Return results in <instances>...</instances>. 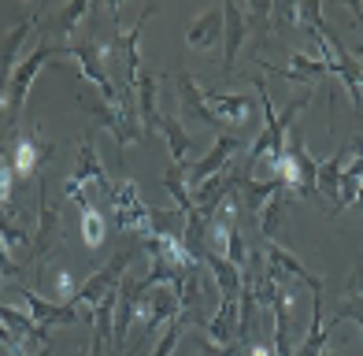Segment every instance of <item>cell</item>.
I'll use <instances>...</instances> for the list:
<instances>
[{
	"mask_svg": "<svg viewBox=\"0 0 363 356\" xmlns=\"http://www.w3.org/2000/svg\"><path fill=\"white\" fill-rule=\"evenodd\" d=\"M108 238V219L101 216V208H89V212H82V241H86V249H101Z\"/></svg>",
	"mask_w": 363,
	"mask_h": 356,
	"instance_id": "28",
	"label": "cell"
},
{
	"mask_svg": "<svg viewBox=\"0 0 363 356\" xmlns=\"http://www.w3.org/2000/svg\"><path fill=\"white\" fill-rule=\"evenodd\" d=\"M71 178L78 186H86L93 197L96 193H104V197L111 201V178H108V171H104V160H101V152H96V145H93V138H86L78 145V160H74V171H71Z\"/></svg>",
	"mask_w": 363,
	"mask_h": 356,
	"instance_id": "12",
	"label": "cell"
},
{
	"mask_svg": "<svg viewBox=\"0 0 363 356\" xmlns=\"http://www.w3.org/2000/svg\"><path fill=\"white\" fill-rule=\"evenodd\" d=\"M0 282H4V279H0Z\"/></svg>",
	"mask_w": 363,
	"mask_h": 356,
	"instance_id": "38",
	"label": "cell"
},
{
	"mask_svg": "<svg viewBox=\"0 0 363 356\" xmlns=\"http://www.w3.org/2000/svg\"><path fill=\"white\" fill-rule=\"evenodd\" d=\"M78 104L89 111V116L104 126V130H111V138H115V145L119 149H130V145H138V141H145V130H141V123H138V116H126L123 108H115V104H108V101H89L86 93L78 96Z\"/></svg>",
	"mask_w": 363,
	"mask_h": 356,
	"instance_id": "6",
	"label": "cell"
},
{
	"mask_svg": "<svg viewBox=\"0 0 363 356\" xmlns=\"http://www.w3.org/2000/svg\"><path fill=\"white\" fill-rule=\"evenodd\" d=\"M174 86H178V104H182V119H193V123H201V126H216V119H211V111L204 108V89L196 86V78L189 71H182L174 78Z\"/></svg>",
	"mask_w": 363,
	"mask_h": 356,
	"instance_id": "19",
	"label": "cell"
},
{
	"mask_svg": "<svg viewBox=\"0 0 363 356\" xmlns=\"http://www.w3.org/2000/svg\"><path fill=\"white\" fill-rule=\"evenodd\" d=\"M352 156L363 160V116H359V134H356V141H352Z\"/></svg>",
	"mask_w": 363,
	"mask_h": 356,
	"instance_id": "33",
	"label": "cell"
},
{
	"mask_svg": "<svg viewBox=\"0 0 363 356\" xmlns=\"http://www.w3.org/2000/svg\"><path fill=\"white\" fill-rule=\"evenodd\" d=\"M259 63H263V71H271V74H282V78H289V82H304L308 89H311V86H315L319 78L326 74L323 60L308 56V52H296V48H289L286 63H271V60H259Z\"/></svg>",
	"mask_w": 363,
	"mask_h": 356,
	"instance_id": "15",
	"label": "cell"
},
{
	"mask_svg": "<svg viewBox=\"0 0 363 356\" xmlns=\"http://www.w3.org/2000/svg\"><path fill=\"white\" fill-rule=\"evenodd\" d=\"M356 323V330H359V342H363V319H352Z\"/></svg>",
	"mask_w": 363,
	"mask_h": 356,
	"instance_id": "35",
	"label": "cell"
},
{
	"mask_svg": "<svg viewBox=\"0 0 363 356\" xmlns=\"http://www.w3.org/2000/svg\"><path fill=\"white\" fill-rule=\"evenodd\" d=\"M141 252H145V241H130L126 249H119V252H115L101 271H93L89 279L78 286V297H74L71 304H74V312L82 316V323H86V327H93L96 308H101V304H104L108 297L119 294L123 279L130 274V267L138 264V256H141Z\"/></svg>",
	"mask_w": 363,
	"mask_h": 356,
	"instance_id": "1",
	"label": "cell"
},
{
	"mask_svg": "<svg viewBox=\"0 0 363 356\" xmlns=\"http://www.w3.org/2000/svg\"><path fill=\"white\" fill-rule=\"evenodd\" d=\"M38 356H52V345H48V349H41V352H38Z\"/></svg>",
	"mask_w": 363,
	"mask_h": 356,
	"instance_id": "36",
	"label": "cell"
},
{
	"mask_svg": "<svg viewBox=\"0 0 363 356\" xmlns=\"http://www.w3.org/2000/svg\"><path fill=\"white\" fill-rule=\"evenodd\" d=\"M156 89H160V78L148 74V71H141L138 82H134V101H138V119H141L145 138H152L156 119H160V111H156Z\"/></svg>",
	"mask_w": 363,
	"mask_h": 356,
	"instance_id": "24",
	"label": "cell"
},
{
	"mask_svg": "<svg viewBox=\"0 0 363 356\" xmlns=\"http://www.w3.org/2000/svg\"><path fill=\"white\" fill-rule=\"evenodd\" d=\"M152 212L156 208H148L141 201V193H138V182H130V178H123L119 186L111 189V219L115 226H119L123 234H130L134 241H148L152 238Z\"/></svg>",
	"mask_w": 363,
	"mask_h": 356,
	"instance_id": "4",
	"label": "cell"
},
{
	"mask_svg": "<svg viewBox=\"0 0 363 356\" xmlns=\"http://www.w3.org/2000/svg\"><path fill=\"white\" fill-rule=\"evenodd\" d=\"M63 230H67V219H63V204L52 201L48 193L45 174L38 178V226H34V241H30V264H34V279L45 274V264L52 256L63 252Z\"/></svg>",
	"mask_w": 363,
	"mask_h": 356,
	"instance_id": "2",
	"label": "cell"
},
{
	"mask_svg": "<svg viewBox=\"0 0 363 356\" xmlns=\"http://www.w3.org/2000/svg\"><path fill=\"white\" fill-rule=\"evenodd\" d=\"M156 130H160L163 138H167V149H171L174 167H178V164H182V167H189L201 145H196V141H193L186 130H182V123H178V119H171V116H163V111H160V119H156Z\"/></svg>",
	"mask_w": 363,
	"mask_h": 356,
	"instance_id": "22",
	"label": "cell"
},
{
	"mask_svg": "<svg viewBox=\"0 0 363 356\" xmlns=\"http://www.w3.org/2000/svg\"><path fill=\"white\" fill-rule=\"evenodd\" d=\"M0 241L8 245V252L30 249V216L19 208V201L0 208Z\"/></svg>",
	"mask_w": 363,
	"mask_h": 356,
	"instance_id": "21",
	"label": "cell"
},
{
	"mask_svg": "<svg viewBox=\"0 0 363 356\" xmlns=\"http://www.w3.org/2000/svg\"><path fill=\"white\" fill-rule=\"evenodd\" d=\"M41 19V15H38ZM38 19L30 23V19H23V23H15L4 38H0V104H8V86H11V74H15V67H19V48H23V41H26V34H30V26H38Z\"/></svg>",
	"mask_w": 363,
	"mask_h": 356,
	"instance_id": "16",
	"label": "cell"
},
{
	"mask_svg": "<svg viewBox=\"0 0 363 356\" xmlns=\"http://www.w3.org/2000/svg\"><path fill=\"white\" fill-rule=\"evenodd\" d=\"M193 356H238V349H223V345H211L208 338H201V345H196Z\"/></svg>",
	"mask_w": 363,
	"mask_h": 356,
	"instance_id": "31",
	"label": "cell"
},
{
	"mask_svg": "<svg viewBox=\"0 0 363 356\" xmlns=\"http://www.w3.org/2000/svg\"><path fill=\"white\" fill-rule=\"evenodd\" d=\"M326 342H330V327L323 319V294H311V327L304 334L301 349H296V356H323Z\"/></svg>",
	"mask_w": 363,
	"mask_h": 356,
	"instance_id": "26",
	"label": "cell"
},
{
	"mask_svg": "<svg viewBox=\"0 0 363 356\" xmlns=\"http://www.w3.org/2000/svg\"><path fill=\"white\" fill-rule=\"evenodd\" d=\"M48 156H52V145L41 138V130L34 126L30 134H15V145H11V171L15 178H41V167L48 164Z\"/></svg>",
	"mask_w": 363,
	"mask_h": 356,
	"instance_id": "9",
	"label": "cell"
},
{
	"mask_svg": "<svg viewBox=\"0 0 363 356\" xmlns=\"http://www.w3.org/2000/svg\"><path fill=\"white\" fill-rule=\"evenodd\" d=\"M219 41H223V8H208L189 23L186 45L196 48V52H208V48H216Z\"/></svg>",
	"mask_w": 363,
	"mask_h": 356,
	"instance_id": "20",
	"label": "cell"
},
{
	"mask_svg": "<svg viewBox=\"0 0 363 356\" xmlns=\"http://www.w3.org/2000/svg\"><path fill=\"white\" fill-rule=\"evenodd\" d=\"M52 56H63V45H48V41H41L34 52H30L26 60H19V67H15L11 86H8V130H11V134H15V126H19V119H23L26 96H30V89H34L41 67H45V63L52 60Z\"/></svg>",
	"mask_w": 363,
	"mask_h": 356,
	"instance_id": "5",
	"label": "cell"
},
{
	"mask_svg": "<svg viewBox=\"0 0 363 356\" xmlns=\"http://www.w3.org/2000/svg\"><path fill=\"white\" fill-rule=\"evenodd\" d=\"M323 356H341V352H330V349H326V352H323Z\"/></svg>",
	"mask_w": 363,
	"mask_h": 356,
	"instance_id": "37",
	"label": "cell"
},
{
	"mask_svg": "<svg viewBox=\"0 0 363 356\" xmlns=\"http://www.w3.org/2000/svg\"><path fill=\"white\" fill-rule=\"evenodd\" d=\"M23 304H26V316L38 323L41 330H52V327H82V316L74 312V304H60V301H48L38 289L23 286Z\"/></svg>",
	"mask_w": 363,
	"mask_h": 356,
	"instance_id": "10",
	"label": "cell"
},
{
	"mask_svg": "<svg viewBox=\"0 0 363 356\" xmlns=\"http://www.w3.org/2000/svg\"><path fill=\"white\" fill-rule=\"evenodd\" d=\"M204 108L211 111L216 126H234V130H245V126L256 123V101L245 93H219V89H204Z\"/></svg>",
	"mask_w": 363,
	"mask_h": 356,
	"instance_id": "7",
	"label": "cell"
},
{
	"mask_svg": "<svg viewBox=\"0 0 363 356\" xmlns=\"http://www.w3.org/2000/svg\"><path fill=\"white\" fill-rule=\"evenodd\" d=\"M204 267H208V274L216 279V286H219V294H223V301H241V271L226 260L223 252H211L208 249V256H204Z\"/></svg>",
	"mask_w": 363,
	"mask_h": 356,
	"instance_id": "25",
	"label": "cell"
},
{
	"mask_svg": "<svg viewBox=\"0 0 363 356\" xmlns=\"http://www.w3.org/2000/svg\"><path fill=\"white\" fill-rule=\"evenodd\" d=\"M89 15H96V4H89V0H74V4H67L60 11V34H63V48L71 45V38L78 34V23L89 19Z\"/></svg>",
	"mask_w": 363,
	"mask_h": 356,
	"instance_id": "27",
	"label": "cell"
},
{
	"mask_svg": "<svg viewBox=\"0 0 363 356\" xmlns=\"http://www.w3.org/2000/svg\"><path fill=\"white\" fill-rule=\"evenodd\" d=\"M138 319H141V338L130 356L145 352V345L156 338L160 327H167L171 319H178V297H174V286H145L141 279V294H138Z\"/></svg>",
	"mask_w": 363,
	"mask_h": 356,
	"instance_id": "3",
	"label": "cell"
},
{
	"mask_svg": "<svg viewBox=\"0 0 363 356\" xmlns=\"http://www.w3.org/2000/svg\"><path fill=\"white\" fill-rule=\"evenodd\" d=\"M263 256H267V271L282 274V279H289V282L308 286L311 294H323V279H319V274H311L301 256H293L286 245H278L274 238H263Z\"/></svg>",
	"mask_w": 363,
	"mask_h": 356,
	"instance_id": "11",
	"label": "cell"
},
{
	"mask_svg": "<svg viewBox=\"0 0 363 356\" xmlns=\"http://www.w3.org/2000/svg\"><path fill=\"white\" fill-rule=\"evenodd\" d=\"M238 149H241V138H238V134H219L216 145H211L201 160H193V164L186 167V189H189V193L201 189L208 178H216L223 167H230V160L238 156Z\"/></svg>",
	"mask_w": 363,
	"mask_h": 356,
	"instance_id": "8",
	"label": "cell"
},
{
	"mask_svg": "<svg viewBox=\"0 0 363 356\" xmlns=\"http://www.w3.org/2000/svg\"><path fill=\"white\" fill-rule=\"evenodd\" d=\"M249 15H245V4H238V0H230V4H223V67L226 71H234V63H238V52H241V45L245 38H249Z\"/></svg>",
	"mask_w": 363,
	"mask_h": 356,
	"instance_id": "13",
	"label": "cell"
},
{
	"mask_svg": "<svg viewBox=\"0 0 363 356\" xmlns=\"http://www.w3.org/2000/svg\"><path fill=\"white\" fill-rule=\"evenodd\" d=\"M208 342L211 345H223V349H238L241 345V312H238V301H223L219 312L208 319Z\"/></svg>",
	"mask_w": 363,
	"mask_h": 356,
	"instance_id": "17",
	"label": "cell"
},
{
	"mask_svg": "<svg viewBox=\"0 0 363 356\" xmlns=\"http://www.w3.org/2000/svg\"><path fill=\"white\" fill-rule=\"evenodd\" d=\"M278 189H286L282 178L256 182V178H249V174H238V201H241V208H245V216H252V219L263 216V208H267V201L274 197Z\"/></svg>",
	"mask_w": 363,
	"mask_h": 356,
	"instance_id": "18",
	"label": "cell"
},
{
	"mask_svg": "<svg viewBox=\"0 0 363 356\" xmlns=\"http://www.w3.org/2000/svg\"><path fill=\"white\" fill-rule=\"evenodd\" d=\"M182 334H186V319H171L167 330H163V338L156 342V352H152V356H174V349H178V342H182Z\"/></svg>",
	"mask_w": 363,
	"mask_h": 356,
	"instance_id": "30",
	"label": "cell"
},
{
	"mask_svg": "<svg viewBox=\"0 0 363 356\" xmlns=\"http://www.w3.org/2000/svg\"><path fill=\"white\" fill-rule=\"evenodd\" d=\"M234 189H238V171H234V167H223L216 178H208L201 189H193L189 197H193V204H196V212H201L204 219H211L230 197H234Z\"/></svg>",
	"mask_w": 363,
	"mask_h": 356,
	"instance_id": "14",
	"label": "cell"
},
{
	"mask_svg": "<svg viewBox=\"0 0 363 356\" xmlns=\"http://www.w3.org/2000/svg\"><path fill=\"white\" fill-rule=\"evenodd\" d=\"M0 323H4L8 330H15L19 338H34V334H41V327H38V323L30 319L26 312L11 308V304H0Z\"/></svg>",
	"mask_w": 363,
	"mask_h": 356,
	"instance_id": "29",
	"label": "cell"
},
{
	"mask_svg": "<svg viewBox=\"0 0 363 356\" xmlns=\"http://www.w3.org/2000/svg\"><path fill=\"white\" fill-rule=\"evenodd\" d=\"M349 160H352V145H341V149H337L334 156L319 164L315 186H319V197L330 204V212H334V201H337V182H341V171H345V164H349Z\"/></svg>",
	"mask_w": 363,
	"mask_h": 356,
	"instance_id": "23",
	"label": "cell"
},
{
	"mask_svg": "<svg viewBox=\"0 0 363 356\" xmlns=\"http://www.w3.org/2000/svg\"><path fill=\"white\" fill-rule=\"evenodd\" d=\"M356 289H359V297H363V264H356L352 279H349V294H356Z\"/></svg>",
	"mask_w": 363,
	"mask_h": 356,
	"instance_id": "32",
	"label": "cell"
},
{
	"mask_svg": "<svg viewBox=\"0 0 363 356\" xmlns=\"http://www.w3.org/2000/svg\"><path fill=\"white\" fill-rule=\"evenodd\" d=\"M352 208H356V212H359V216H363V189H359V193H356V201H352Z\"/></svg>",
	"mask_w": 363,
	"mask_h": 356,
	"instance_id": "34",
	"label": "cell"
}]
</instances>
